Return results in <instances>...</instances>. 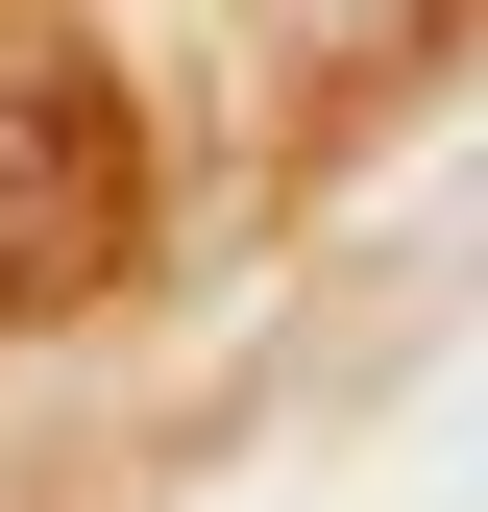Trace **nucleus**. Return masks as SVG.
Here are the masks:
<instances>
[{"mask_svg":"<svg viewBox=\"0 0 488 512\" xmlns=\"http://www.w3.org/2000/svg\"><path fill=\"white\" fill-rule=\"evenodd\" d=\"M98 244H122V122L74 74H25V98H0V317H49Z\"/></svg>","mask_w":488,"mask_h":512,"instance_id":"nucleus-1","label":"nucleus"}]
</instances>
